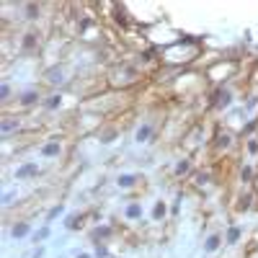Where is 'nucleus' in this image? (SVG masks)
Returning a JSON list of instances; mask_svg holds the SVG:
<instances>
[{
    "mask_svg": "<svg viewBox=\"0 0 258 258\" xmlns=\"http://www.w3.org/2000/svg\"><path fill=\"white\" fill-rule=\"evenodd\" d=\"M217 245H219V240H217V238H212V240H209V243H206V248H209V250H214Z\"/></svg>",
    "mask_w": 258,
    "mask_h": 258,
    "instance_id": "7ed1b4c3",
    "label": "nucleus"
},
{
    "mask_svg": "<svg viewBox=\"0 0 258 258\" xmlns=\"http://www.w3.org/2000/svg\"><path fill=\"white\" fill-rule=\"evenodd\" d=\"M28 232V225H18V227H13V235L18 238V235H26Z\"/></svg>",
    "mask_w": 258,
    "mask_h": 258,
    "instance_id": "f257e3e1",
    "label": "nucleus"
},
{
    "mask_svg": "<svg viewBox=\"0 0 258 258\" xmlns=\"http://www.w3.org/2000/svg\"><path fill=\"white\" fill-rule=\"evenodd\" d=\"M34 170H36V168H34V165H26V168H23V170H21V176H31V173H34Z\"/></svg>",
    "mask_w": 258,
    "mask_h": 258,
    "instance_id": "f03ea898",
    "label": "nucleus"
}]
</instances>
